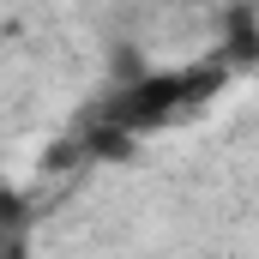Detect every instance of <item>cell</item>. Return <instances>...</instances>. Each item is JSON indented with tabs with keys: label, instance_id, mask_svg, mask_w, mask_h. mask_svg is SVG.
<instances>
[{
	"label": "cell",
	"instance_id": "obj_1",
	"mask_svg": "<svg viewBox=\"0 0 259 259\" xmlns=\"http://www.w3.org/2000/svg\"><path fill=\"white\" fill-rule=\"evenodd\" d=\"M217 84H223L217 66H193V72H145V78H133L121 97H109L103 121L133 139V133H145V127H163L169 115H187L199 97H211Z\"/></svg>",
	"mask_w": 259,
	"mask_h": 259
},
{
	"label": "cell",
	"instance_id": "obj_2",
	"mask_svg": "<svg viewBox=\"0 0 259 259\" xmlns=\"http://www.w3.org/2000/svg\"><path fill=\"white\" fill-rule=\"evenodd\" d=\"M253 55H259V49H253V12H247V6H235V12H229V61L247 66Z\"/></svg>",
	"mask_w": 259,
	"mask_h": 259
},
{
	"label": "cell",
	"instance_id": "obj_3",
	"mask_svg": "<svg viewBox=\"0 0 259 259\" xmlns=\"http://www.w3.org/2000/svg\"><path fill=\"white\" fill-rule=\"evenodd\" d=\"M18 211H24V199L12 193V187H0V223H12V217H18Z\"/></svg>",
	"mask_w": 259,
	"mask_h": 259
},
{
	"label": "cell",
	"instance_id": "obj_4",
	"mask_svg": "<svg viewBox=\"0 0 259 259\" xmlns=\"http://www.w3.org/2000/svg\"><path fill=\"white\" fill-rule=\"evenodd\" d=\"M0 259H18V235H0Z\"/></svg>",
	"mask_w": 259,
	"mask_h": 259
}]
</instances>
